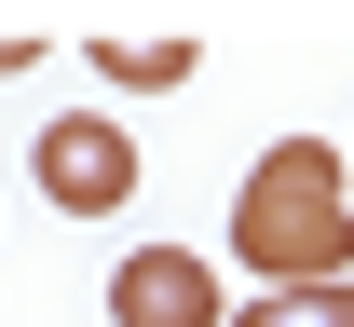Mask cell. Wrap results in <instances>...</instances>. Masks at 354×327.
Here are the masks:
<instances>
[{"label": "cell", "mask_w": 354, "mask_h": 327, "mask_svg": "<svg viewBox=\"0 0 354 327\" xmlns=\"http://www.w3.org/2000/svg\"><path fill=\"white\" fill-rule=\"evenodd\" d=\"M218 327H354V286H259V300L218 314Z\"/></svg>", "instance_id": "5b68a950"}, {"label": "cell", "mask_w": 354, "mask_h": 327, "mask_svg": "<svg viewBox=\"0 0 354 327\" xmlns=\"http://www.w3.org/2000/svg\"><path fill=\"white\" fill-rule=\"evenodd\" d=\"M41 191L68 205V218H109V205L136 191V137L109 123V109H55L41 123Z\"/></svg>", "instance_id": "7a4b0ae2"}, {"label": "cell", "mask_w": 354, "mask_h": 327, "mask_svg": "<svg viewBox=\"0 0 354 327\" xmlns=\"http://www.w3.org/2000/svg\"><path fill=\"white\" fill-rule=\"evenodd\" d=\"M95 68H109L123 95H177L191 68H205V55H191V41H95Z\"/></svg>", "instance_id": "277c9868"}, {"label": "cell", "mask_w": 354, "mask_h": 327, "mask_svg": "<svg viewBox=\"0 0 354 327\" xmlns=\"http://www.w3.org/2000/svg\"><path fill=\"white\" fill-rule=\"evenodd\" d=\"M232 259L259 286H354V191L327 137H272L232 191Z\"/></svg>", "instance_id": "6da1fadb"}, {"label": "cell", "mask_w": 354, "mask_h": 327, "mask_svg": "<svg viewBox=\"0 0 354 327\" xmlns=\"http://www.w3.org/2000/svg\"><path fill=\"white\" fill-rule=\"evenodd\" d=\"M218 273L191 259V245H136L123 273H109V327H218Z\"/></svg>", "instance_id": "3957f363"}]
</instances>
